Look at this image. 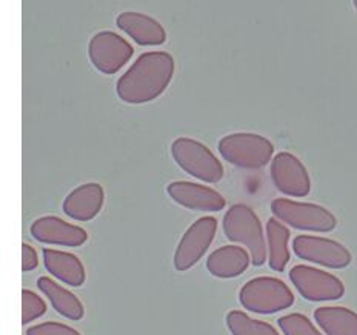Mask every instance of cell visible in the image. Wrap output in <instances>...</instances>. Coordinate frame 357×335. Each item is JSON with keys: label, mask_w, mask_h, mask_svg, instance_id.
Instances as JSON below:
<instances>
[{"label": "cell", "mask_w": 357, "mask_h": 335, "mask_svg": "<svg viewBox=\"0 0 357 335\" xmlns=\"http://www.w3.org/2000/svg\"><path fill=\"white\" fill-rule=\"evenodd\" d=\"M174 57L167 51L142 53L116 81V94L128 105H145L167 91L174 77Z\"/></svg>", "instance_id": "1"}, {"label": "cell", "mask_w": 357, "mask_h": 335, "mask_svg": "<svg viewBox=\"0 0 357 335\" xmlns=\"http://www.w3.org/2000/svg\"><path fill=\"white\" fill-rule=\"evenodd\" d=\"M223 233L229 242L241 243L250 252L251 263L262 266L268 258L266 237L257 214L250 206L237 203L225 212Z\"/></svg>", "instance_id": "2"}, {"label": "cell", "mask_w": 357, "mask_h": 335, "mask_svg": "<svg viewBox=\"0 0 357 335\" xmlns=\"http://www.w3.org/2000/svg\"><path fill=\"white\" fill-rule=\"evenodd\" d=\"M243 309L252 314L271 315L294 304V294L284 281L276 277H256L245 283L239 291Z\"/></svg>", "instance_id": "3"}, {"label": "cell", "mask_w": 357, "mask_h": 335, "mask_svg": "<svg viewBox=\"0 0 357 335\" xmlns=\"http://www.w3.org/2000/svg\"><path fill=\"white\" fill-rule=\"evenodd\" d=\"M222 159L243 169H259L271 162L274 145L255 132H234L222 137L218 143Z\"/></svg>", "instance_id": "4"}, {"label": "cell", "mask_w": 357, "mask_h": 335, "mask_svg": "<svg viewBox=\"0 0 357 335\" xmlns=\"http://www.w3.org/2000/svg\"><path fill=\"white\" fill-rule=\"evenodd\" d=\"M171 155L183 173L205 183H219L223 166L214 153L202 141L191 137H178L171 143Z\"/></svg>", "instance_id": "5"}, {"label": "cell", "mask_w": 357, "mask_h": 335, "mask_svg": "<svg viewBox=\"0 0 357 335\" xmlns=\"http://www.w3.org/2000/svg\"><path fill=\"white\" fill-rule=\"evenodd\" d=\"M274 217L294 229L312 233H331L337 226V219L326 208L316 203L276 198L271 203Z\"/></svg>", "instance_id": "6"}, {"label": "cell", "mask_w": 357, "mask_h": 335, "mask_svg": "<svg viewBox=\"0 0 357 335\" xmlns=\"http://www.w3.org/2000/svg\"><path fill=\"white\" fill-rule=\"evenodd\" d=\"M132 45L114 31L96 33L88 43V56L93 66L102 74L114 76L130 62Z\"/></svg>", "instance_id": "7"}, {"label": "cell", "mask_w": 357, "mask_h": 335, "mask_svg": "<svg viewBox=\"0 0 357 335\" xmlns=\"http://www.w3.org/2000/svg\"><path fill=\"white\" fill-rule=\"evenodd\" d=\"M288 277L297 293L308 302L339 300L345 294L344 283L336 275L308 265H296Z\"/></svg>", "instance_id": "8"}, {"label": "cell", "mask_w": 357, "mask_h": 335, "mask_svg": "<svg viewBox=\"0 0 357 335\" xmlns=\"http://www.w3.org/2000/svg\"><path fill=\"white\" fill-rule=\"evenodd\" d=\"M218 233V220L211 215L197 219L192 225L185 231L181 242H178L173 265L177 271L185 272L195 267L200 258L205 256L208 248L214 242Z\"/></svg>", "instance_id": "9"}, {"label": "cell", "mask_w": 357, "mask_h": 335, "mask_svg": "<svg viewBox=\"0 0 357 335\" xmlns=\"http://www.w3.org/2000/svg\"><path fill=\"white\" fill-rule=\"evenodd\" d=\"M296 257L330 270H344L353 262L351 252L344 244L326 237L297 235L293 240Z\"/></svg>", "instance_id": "10"}, {"label": "cell", "mask_w": 357, "mask_h": 335, "mask_svg": "<svg viewBox=\"0 0 357 335\" xmlns=\"http://www.w3.org/2000/svg\"><path fill=\"white\" fill-rule=\"evenodd\" d=\"M271 180L282 194L302 198L311 191V178L299 157L294 154L282 151L271 160Z\"/></svg>", "instance_id": "11"}, {"label": "cell", "mask_w": 357, "mask_h": 335, "mask_svg": "<svg viewBox=\"0 0 357 335\" xmlns=\"http://www.w3.org/2000/svg\"><path fill=\"white\" fill-rule=\"evenodd\" d=\"M167 194L174 203L191 211L219 212L227 206V200L220 192L195 182H171L167 186Z\"/></svg>", "instance_id": "12"}, {"label": "cell", "mask_w": 357, "mask_h": 335, "mask_svg": "<svg viewBox=\"0 0 357 335\" xmlns=\"http://www.w3.org/2000/svg\"><path fill=\"white\" fill-rule=\"evenodd\" d=\"M33 238L43 244H57L65 248H79L88 242V233L56 215H45L33 221L29 228Z\"/></svg>", "instance_id": "13"}, {"label": "cell", "mask_w": 357, "mask_h": 335, "mask_svg": "<svg viewBox=\"0 0 357 335\" xmlns=\"http://www.w3.org/2000/svg\"><path fill=\"white\" fill-rule=\"evenodd\" d=\"M105 203V191L102 185L89 182L74 188L62 203V211L76 221H91L100 214Z\"/></svg>", "instance_id": "14"}, {"label": "cell", "mask_w": 357, "mask_h": 335, "mask_svg": "<svg viewBox=\"0 0 357 335\" xmlns=\"http://www.w3.org/2000/svg\"><path fill=\"white\" fill-rule=\"evenodd\" d=\"M116 25L140 47H159L167 42V31L160 22L144 13L123 11L117 16Z\"/></svg>", "instance_id": "15"}, {"label": "cell", "mask_w": 357, "mask_h": 335, "mask_svg": "<svg viewBox=\"0 0 357 335\" xmlns=\"http://www.w3.org/2000/svg\"><path fill=\"white\" fill-rule=\"evenodd\" d=\"M45 270L53 275L54 279L62 281L63 285L80 288L86 280V271L82 260L68 251L59 249H42Z\"/></svg>", "instance_id": "16"}, {"label": "cell", "mask_w": 357, "mask_h": 335, "mask_svg": "<svg viewBox=\"0 0 357 335\" xmlns=\"http://www.w3.org/2000/svg\"><path fill=\"white\" fill-rule=\"evenodd\" d=\"M251 265L250 252L236 244H227V247L213 251L206 258V270L218 279H234L239 277Z\"/></svg>", "instance_id": "17"}, {"label": "cell", "mask_w": 357, "mask_h": 335, "mask_svg": "<svg viewBox=\"0 0 357 335\" xmlns=\"http://www.w3.org/2000/svg\"><path fill=\"white\" fill-rule=\"evenodd\" d=\"M37 288L50 300L51 306L59 315L68 318L71 322H79V320L84 318V303L80 302L77 295H74L68 289L59 285L53 279L40 277L37 280Z\"/></svg>", "instance_id": "18"}, {"label": "cell", "mask_w": 357, "mask_h": 335, "mask_svg": "<svg viewBox=\"0 0 357 335\" xmlns=\"http://www.w3.org/2000/svg\"><path fill=\"white\" fill-rule=\"evenodd\" d=\"M312 315L325 335H357V312L345 306H321Z\"/></svg>", "instance_id": "19"}, {"label": "cell", "mask_w": 357, "mask_h": 335, "mask_svg": "<svg viewBox=\"0 0 357 335\" xmlns=\"http://www.w3.org/2000/svg\"><path fill=\"white\" fill-rule=\"evenodd\" d=\"M289 229L273 217L266 221V248H268V265L273 271L284 272L289 262Z\"/></svg>", "instance_id": "20"}, {"label": "cell", "mask_w": 357, "mask_h": 335, "mask_svg": "<svg viewBox=\"0 0 357 335\" xmlns=\"http://www.w3.org/2000/svg\"><path fill=\"white\" fill-rule=\"evenodd\" d=\"M227 326L231 335H280L270 323L252 318L243 311H229Z\"/></svg>", "instance_id": "21"}, {"label": "cell", "mask_w": 357, "mask_h": 335, "mask_svg": "<svg viewBox=\"0 0 357 335\" xmlns=\"http://www.w3.org/2000/svg\"><path fill=\"white\" fill-rule=\"evenodd\" d=\"M278 325L284 335H322L314 323H311L307 315L299 314V312L280 317Z\"/></svg>", "instance_id": "22"}, {"label": "cell", "mask_w": 357, "mask_h": 335, "mask_svg": "<svg viewBox=\"0 0 357 335\" xmlns=\"http://www.w3.org/2000/svg\"><path fill=\"white\" fill-rule=\"evenodd\" d=\"M47 312V303L40 295H37L31 289L22 291V325H28L34 320L40 318Z\"/></svg>", "instance_id": "23"}, {"label": "cell", "mask_w": 357, "mask_h": 335, "mask_svg": "<svg viewBox=\"0 0 357 335\" xmlns=\"http://www.w3.org/2000/svg\"><path fill=\"white\" fill-rule=\"evenodd\" d=\"M26 335H82L74 327L59 323V322H45L34 325L26 329Z\"/></svg>", "instance_id": "24"}, {"label": "cell", "mask_w": 357, "mask_h": 335, "mask_svg": "<svg viewBox=\"0 0 357 335\" xmlns=\"http://www.w3.org/2000/svg\"><path fill=\"white\" fill-rule=\"evenodd\" d=\"M39 266V254L37 249L33 248L31 244L24 243L22 244V271L31 272Z\"/></svg>", "instance_id": "25"}, {"label": "cell", "mask_w": 357, "mask_h": 335, "mask_svg": "<svg viewBox=\"0 0 357 335\" xmlns=\"http://www.w3.org/2000/svg\"><path fill=\"white\" fill-rule=\"evenodd\" d=\"M353 3H354V8L357 10V0H354V2H353Z\"/></svg>", "instance_id": "26"}]
</instances>
